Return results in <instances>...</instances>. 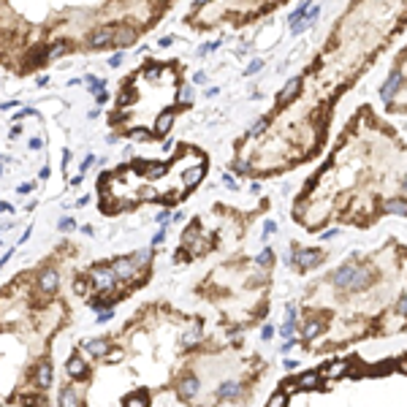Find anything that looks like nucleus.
I'll return each instance as SVG.
<instances>
[{"mask_svg": "<svg viewBox=\"0 0 407 407\" xmlns=\"http://www.w3.org/2000/svg\"><path fill=\"white\" fill-rule=\"evenodd\" d=\"M87 280L95 293H111L117 290V285H122L111 272V263H95L92 269H87Z\"/></svg>", "mask_w": 407, "mask_h": 407, "instance_id": "obj_1", "label": "nucleus"}, {"mask_svg": "<svg viewBox=\"0 0 407 407\" xmlns=\"http://www.w3.org/2000/svg\"><path fill=\"white\" fill-rule=\"evenodd\" d=\"M35 290L44 296H54L60 290V272L54 266H41L35 272Z\"/></svg>", "mask_w": 407, "mask_h": 407, "instance_id": "obj_2", "label": "nucleus"}, {"mask_svg": "<svg viewBox=\"0 0 407 407\" xmlns=\"http://www.w3.org/2000/svg\"><path fill=\"white\" fill-rule=\"evenodd\" d=\"M87 49H114V25H101L92 27L90 35L84 38Z\"/></svg>", "mask_w": 407, "mask_h": 407, "instance_id": "obj_3", "label": "nucleus"}, {"mask_svg": "<svg viewBox=\"0 0 407 407\" xmlns=\"http://www.w3.org/2000/svg\"><path fill=\"white\" fill-rule=\"evenodd\" d=\"M65 375H68L73 383H87L90 380V364H87V358L82 356V350L68 356V361H65Z\"/></svg>", "mask_w": 407, "mask_h": 407, "instance_id": "obj_4", "label": "nucleus"}, {"mask_svg": "<svg viewBox=\"0 0 407 407\" xmlns=\"http://www.w3.org/2000/svg\"><path fill=\"white\" fill-rule=\"evenodd\" d=\"M30 383L35 391H46L52 383H54V366L49 358H38V364H35V369L30 372Z\"/></svg>", "mask_w": 407, "mask_h": 407, "instance_id": "obj_5", "label": "nucleus"}, {"mask_svg": "<svg viewBox=\"0 0 407 407\" xmlns=\"http://www.w3.org/2000/svg\"><path fill=\"white\" fill-rule=\"evenodd\" d=\"M109 347H111V339H109V337H90V339H84V342L79 345L82 356H84V358H92V361L106 358Z\"/></svg>", "mask_w": 407, "mask_h": 407, "instance_id": "obj_6", "label": "nucleus"}, {"mask_svg": "<svg viewBox=\"0 0 407 407\" xmlns=\"http://www.w3.org/2000/svg\"><path fill=\"white\" fill-rule=\"evenodd\" d=\"M198 391H201V377H198V375H182V377L177 380V385H174V394H177L182 402L196 399Z\"/></svg>", "mask_w": 407, "mask_h": 407, "instance_id": "obj_7", "label": "nucleus"}, {"mask_svg": "<svg viewBox=\"0 0 407 407\" xmlns=\"http://www.w3.org/2000/svg\"><path fill=\"white\" fill-rule=\"evenodd\" d=\"M57 407H87L84 404V396H82V391L76 388V383H65V385H60V391H57Z\"/></svg>", "mask_w": 407, "mask_h": 407, "instance_id": "obj_8", "label": "nucleus"}, {"mask_svg": "<svg viewBox=\"0 0 407 407\" xmlns=\"http://www.w3.org/2000/svg\"><path fill=\"white\" fill-rule=\"evenodd\" d=\"M139 38V30L133 25L128 22H120L114 25V49H128V46H133Z\"/></svg>", "mask_w": 407, "mask_h": 407, "instance_id": "obj_9", "label": "nucleus"}, {"mask_svg": "<svg viewBox=\"0 0 407 407\" xmlns=\"http://www.w3.org/2000/svg\"><path fill=\"white\" fill-rule=\"evenodd\" d=\"M204 177H206V160H204V163L190 166V168H185V171H182V187H185V190H196V187L204 182Z\"/></svg>", "mask_w": 407, "mask_h": 407, "instance_id": "obj_10", "label": "nucleus"}, {"mask_svg": "<svg viewBox=\"0 0 407 407\" xmlns=\"http://www.w3.org/2000/svg\"><path fill=\"white\" fill-rule=\"evenodd\" d=\"M320 261H323V253L320 250H299V247L290 258V263H296L299 269H315Z\"/></svg>", "mask_w": 407, "mask_h": 407, "instance_id": "obj_11", "label": "nucleus"}, {"mask_svg": "<svg viewBox=\"0 0 407 407\" xmlns=\"http://www.w3.org/2000/svg\"><path fill=\"white\" fill-rule=\"evenodd\" d=\"M242 396V383L239 380H223L220 385H217V391H215V399L217 402H236Z\"/></svg>", "mask_w": 407, "mask_h": 407, "instance_id": "obj_12", "label": "nucleus"}, {"mask_svg": "<svg viewBox=\"0 0 407 407\" xmlns=\"http://www.w3.org/2000/svg\"><path fill=\"white\" fill-rule=\"evenodd\" d=\"M71 49H73V44L65 38V35H57V38H52L49 44H46V60H60V57H65V54H71Z\"/></svg>", "mask_w": 407, "mask_h": 407, "instance_id": "obj_13", "label": "nucleus"}, {"mask_svg": "<svg viewBox=\"0 0 407 407\" xmlns=\"http://www.w3.org/2000/svg\"><path fill=\"white\" fill-rule=\"evenodd\" d=\"M174 120H177V114H174L171 109L160 111V114H158V120H155V128H152V133H155L158 139H163V136H168V130L174 128Z\"/></svg>", "mask_w": 407, "mask_h": 407, "instance_id": "obj_14", "label": "nucleus"}, {"mask_svg": "<svg viewBox=\"0 0 407 407\" xmlns=\"http://www.w3.org/2000/svg\"><path fill=\"white\" fill-rule=\"evenodd\" d=\"M301 95V79L296 76V79H290L285 87H282V92H280V98H277V103L280 106H290L293 101H296Z\"/></svg>", "mask_w": 407, "mask_h": 407, "instance_id": "obj_15", "label": "nucleus"}, {"mask_svg": "<svg viewBox=\"0 0 407 407\" xmlns=\"http://www.w3.org/2000/svg\"><path fill=\"white\" fill-rule=\"evenodd\" d=\"M130 258H133V263L139 269H149L152 266V258H155V247H139Z\"/></svg>", "mask_w": 407, "mask_h": 407, "instance_id": "obj_16", "label": "nucleus"}, {"mask_svg": "<svg viewBox=\"0 0 407 407\" xmlns=\"http://www.w3.org/2000/svg\"><path fill=\"white\" fill-rule=\"evenodd\" d=\"M152 399H149L147 391H136V394H128L125 399H122V407H149Z\"/></svg>", "mask_w": 407, "mask_h": 407, "instance_id": "obj_17", "label": "nucleus"}, {"mask_svg": "<svg viewBox=\"0 0 407 407\" xmlns=\"http://www.w3.org/2000/svg\"><path fill=\"white\" fill-rule=\"evenodd\" d=\"M296 383H299L301 391H312V388L320 385V372H304V375H299Z\"/></svg>", "mask_w": 407, "mask_h": 407, "instance_id": "obj_18", "label": "nucleus"}, {"mask_svg": "<svg viewBox=\"0 0 407 407\" xmlns=\"http://www.w3.org/2000/svg\"><path fill=\"white\" fill-rule=\"evenodd\" d=\"M73 293H76V296H82V299H87V296H92V285H90V280H87V274H84V277H76L73 280Z\"/></svg>", "mask_w": 407, "mask_h": 407, "instance_id": "obj_19", "label": "nucleus"}, {"mask_svg": "<svg viewBox=\"0 0 407 407\" xmlns=\"http://www.w3.org/2000/svg\"><path fill=\"white\" fill-rule=\"evenodd\" d=\"M255 266L258 269H272L274 266V253L269 247H263L258 255H255Z\"/></svg>", "mask_w": 407, "mask_h": 407, "instance_id": "obj_20", "label": "nucleus"}, {"mask_svg": "<svg viewBox=\"0 0 407 407\" xmlns=\"http://www.w3.org/2000/svg\"><path fill=\"white\" fill-rule=\"evenodd\" d=\"M103 361H106V364H111V366H114V364H122V361H125V350H122V347H117V345H111Z\"/></svg>", "mask_w": 407, "mask_h": 407, "instance_id": "obj_21", "label": "nucleus"}, {"mask_svg": "<svg viewBox=\"0 0 407 407\" xmlns=\"http://www.w3.org/2000/svg\"><path fill=\"white\" fill-rule=\"evenodd\" d=\"M57 231H63V234H71V231H76V220H73L71 215H63L60 220H57Z\"/></svg>", "mask_w": 407, "mask_h": 407, "instance_id": "obj_22", "label": "nucleus"}, {"mask_svg": "<svg viewBox=\"0 0 407 407\" xmlns=\"http://www.w3.org/2000/svg\"><path fill=\"white\" fill-rule=\"evenodd\" d=\"M111 318H114V307H103V309H98L95 323H98V326H103V323H109Z\"/></svg>", "mask_w": 407, "mask_h": 407, "instance_id": "obj_23", "label": "nucleus"}, {"mask_svg": "<svg viewBox=\"0 0 407 407\" xmlns=\"http://www.w3.org/2000/svg\"><path fill=\"white\" fill-rule=\"evenodd\" d=\"M288 399H290V396H285V394L280 391V394H274L272 399L266 402V407H288Z\"/></svg>", "mask_w": 407, "mask_h": 407, "instance_id": "obj_24", "label": "nucleus"}, {"mask_svg": "<svg viewBox=\"0 0 407 407\" xmlns=\"http://www.w3.org/2000/svg\"><path fill=\"white\" fill-rule=\"evenodd\" d=\"M130 139L147 141V139H152V130H147V128H133V130H130Z\"/></svg>", "mask_w": 407, "mask_h": 407, "instance_id": "obj_25", "label": "nucleus"}, {"mask_svg": "<svg viewBox=\"0 0 407 407\" xmlns=\"http://www.w3.org/2000/svg\"><path fill=\"white\" fill-rule=\"evenodd\" d=\"M166 228H168V223L166 225H160V231L152 236V242H149V247H158V244H163V239H166Z\"/></svg>", "mask_w": 407, "mask_h": 407, "instance_id": "obj_26", "label": "nucleus"}, {"mask_svg": "<svg viewBox=\"0 0 407 407\" xmlns=\"http://www.w3.org/2000/svg\"><path fill=\"white\" fill-rule=\"evenodd\" d=\"M95 160H98L95 155H87V158H84V160H82V174L87 171V168H92V163H95Z\"/></svg>", "mask_w": 407, "mask_h": 407, "instance_id": "obj_27", "label": "nucleus"}, {"mask_svg": "<svg viewBox=\"0 0 407 407\" xmlns=\"http://www.w3.org/2000/svg\"><path fill=\"white\" fill-rule=\"evenodd\" d=\"M179 101H182V103L190 101V87H179Z\"/></svg>", "mask_w": 407, "mask_h": 407, "instance_id": "obj_28", "label": "nucleus"}, {"mask_svg": "<svg viewBox=\"0 0 407 407\" xmlns=\"http://www.w3.org/2000/svg\"><path fill=\"white\" fill-rule=\"evenodd\" d=\"M16 190H20V193H33V190H35V182H27V185H20V187H16Z\"/></svg>", "mask_w": 407, "mask_h": 407, "instance_id": "obj_29", "label": "nucleus"}, {"mask_svg": "<svg viewBox=\"0 0 407 407\" xmlns=\"http://www.w3.org/2000/svg\"><path fill=\"white\" fill-rule=\"evenodd\" d=\"M120 63H122V52H117V54H111V60H109V65H111V68H117Z\"/></svg>", "mask_w": 407, "mask_h": 407, "instance_id": "obj_30", "label": "nucleus"}, {"mask_svg": "<svg viewBox=\"0 0 407 407\" xmlns=\"http://www.w3.org/2000/svg\"><path fill=\"white\" fill-rule=\"evenodd\" d=\"M272 334H274V331H272V326H263V331H261V337H263V339H272Z\"/></svg>", "mask_w": 407, "mask_h": 407, "instance_id": "obj_31", "label": "nucleus"}, {"mask_svg": "<svg viewBox=\"0 0 407 407\" xmlns=\"http://www.w3.org/2000/svg\"><path fill=\"white\" fill-rule=\"evenodd\" d=\"M82 234L84 236H92V234H95V228H92V225H82Z\"/></svg>", "mask_w": 407, "mask_h": 407, "instance_id": "obj_32", "label": "nucleus"}, {"mask_svg": "<svg viewBox=\"0 0 407 407\" xmlns=\"http://www.w3.org/2000/svg\"><path fill=\"white\" fill-rule=\"evenodd\" d=\"M87 204H90V196H82V198H79V201L73 204V206H87Z\"/></svg>", "mask_w": 407, "mask_h": 407, "instance_id": "obj_33", "label": "nucleus"}, {"mask_svg": "<svg viewBox=\"0 0 407 407\" xmlns=\"http://www.w3.org/2000/svg\"><path fill=\"white\" fill-rule=\"evenodd\" d=\"M0 212H14V206L6 204V201H0Z\"/></svg>", "mask_w": 407, "mask_h": 407, "instance_id": "obj_34", "label": "nucleus"}, {"mask_svg": "<svg viewBox=\"0 0 407 407\" xmlns=\"http://www.w3.org/2000/svg\"><path fill=\"white\" fill-rule=\"evenodd\" d=\"M30 234H33V228H27V231H25V234L20 236V244H22V242H27V239H30Z\"/></svg>", "mask_w": 407, "mask_h": 407, "instance_id": "obj_35", "label": "nucleus"}, {"mask_svg": "<svg viewBox=\"0 0 407 407\" xmlns=\"http://www.w3.org/2000/svg\"><path fill=\"white\" fill-rule=\"evenodd\" d=\"M30 149H41V139H33L30 141Z\"/></svg>", "mask_w": 407, "mask_h": 407, "instance_id": "obj_36", "label": "nucleus"}, {"mask_svg": "<svg viewBox=\"0 0 407 407\" xmlns=\"http://www.w3.org/2000/svg\"><path fill=\"white\" fill-rule=\"evenodd\" d=\"M149 3H152V6H168L171 0H149Z\"/></svg>", "mask_w": 407, "mask_h": 407, "instance_id": "obj_37", "label": "nucleus"}, {"mask_svg": "<svg viewBox=\"0 0 407 407\" xmlns=\"http://www.w3.org/2000/svg\"><path fill=\"white\" fill-rule=\"evenodd\" d=\"M0 174H3V166H0Z\"/></svg>", "mask_w": 407, "mask_h": 407, "instance_id": "obj_38", "label": "nucleus"}]
</instances>
